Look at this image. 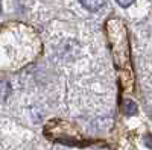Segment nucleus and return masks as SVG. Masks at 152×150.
<instances>
[{"label":"nucleus","mask_w":152,"mask_h":150,"mask_svg":"<svg viewBox=\"0 0 152 150\" xmlns=\"http://www.w3.org/2000/svg\"><path fill=\"white\" fill-rule=\"evenodd\" d=\"M116 2H117L122 8H128V6H131V5L134 3V0H116Z\"/></svg>","instance_id":"7ed1b4c3"},{"label":"nucleus","mask_w":152,"mask_h":150,"mask_svg":"<svg viewBox=\"0 0 152 150\" xmlns=\"http://www.w3.org/2000/svg\"><path fill=\"white\" fill-rule=\"evenodd\" d=\"M79 2H81V5L85 9L91 11V12H96V11H99L100 8L105 5L107 0H79Z\"/></svg>","instance_id":"f257e3e1"},{"label":"nucleus","mask_w":152,"mask_h":150,"mask_svg":"<svg viewBox=\"0 0 152 150\" xmlns=\"http://www.w3.org/2000/svg\"><path fill=\"white\" fill-rule=\"evenodd\" d=\"M122 109H123V112L126 115H132L137 111V106H135V103L132 102V100H125V105H123Z\"/></svg>","instance_id":"f03ea898"}]
</instances>
